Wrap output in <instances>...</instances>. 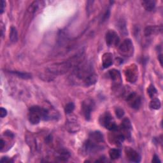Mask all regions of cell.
Returning <instances> with one entry per match:
<instances>
[{"mask_svg":"<svg viewBox=\"0 0 163 163\" xmlns=\"http://www.w3.org/2000/svg\"><path fill=\"white\" fill-rule=\"evenodd\" d=\"M109 75L111 79L113 81V82L116 83L117 85L121 84V82H122V78L119 71L115 69L111 70L109 71Z\"/></svg>","mask_w":163,"mask_h":163,"instance_id":"cell-10","label":"cell"},{"mask_svg":"<svg viewBox=\"0 0 163 163\" xmlns=\"http://www.w3.org/2000/svg\"><path fill=\"white\" fill-rule=\"evenodd\" d=\"M95 107V103L92 99L88 98L82 103V111L85 119L87 121H89L91 117V113L94 110Z\"/></svg>","mask_w":163,"mask_h":163,"instance_id":"cell-4","label":"cell"},{"mask_svg":"<svg viewBox=\"0 0 163 163\" xmlns=\"http://www.w3.org/2000/svg\"><path fill=\"white\" fill-rule=\"evenodd\" d=\"M99 122L102 125L108 130L112 131H117L119 130L118 126L116 125L112 115L109 113H105L103 114L100 117Z\"/></svg>","mask_w":163,"mask_h":163,"instance_id":"cell-2","label":"cell"},{"mask_svg":"<svg viewBox=\"0 0 163 163\" xmlns=\"http://www.w3.org/2000/svg\"><path fill=\"white\" fill-rule=\"evenodd\" d=\"M132 125L129 119H124L122 122L121 124V130H123L124 133L123 134L125 136V134L128 135V133H129L130 129H131Z\"/></svg>","mask_w":163,"mask_h":163,"instance_id":"cell-14","label":"cell"},{"mask_svg":"<svg viewBox=\"0 0 163 163\" xmlns=\"http://www.w3.org/2000/svg\"><path fill=\"white\" fill-rule=\"evenodd\" d=\"M7 115V110L4 108H0V116H1L2 118H4L5 116Z\"/></svg>","mask_w":163,"mask_h":163,"instance_id":"cell-27","label":"cell"},{"mask_svg":"<svg viewBox=\"0 0 163 163\" xmlns=\"http://www.w3.org/2000/svg\"><path fill=\"white\" fill-rule=\"evenodd\" d=\"M133 44L130 39H125L119 46V52L122 56L130 57L133 54Z\"/></svg>","mask_w":163,"mask_h":163,"instance_id":"cell-3","label":"cell"},{"mask_svg":"<svg viewBox=\"0 0 163 163\" xmlns=\"http://www.w3.org/2000/svg\"><path fill=\"white\" fill-rule=\"evenodd\" d=\"M142 5L147 11H152L156 6V2L152 0H145L142 2Z\"/></svg>","mask_w":163,"mask_h":163,"instance_id":"cell-16","label":"cell"},{"mask_svg":"<svg viewBox=\"0 0 163 163\" xmlns=\"http://www.w3.org/2000/svg\"><path fill=\"white\" fill-rule=\"evenodd\" d=\"M125 152L126 157L131 162H139L140 161L141 157L139 153L131 147H126L125 149Z\"/></svg>","mask_w":163,"mask_h":163,"instance_id":"cell-9","label":"cell"},{"mask_svg":"<svg viewBox=\"0 0 163 163\" xmlns=\"http://www.w3.org/2000/svg\"><path fill=\"white\" fill-rule=\"evenodd\" d=\"M5 2L3 0L0 1V14H2L5 10Z\"/></svg>","mask_w":163,"mask_h":163,"instance_id":"cell-26","label":"cell"},{"mask_svg":"<svg viewBox=\"0 0 163 163\" xmlns=\"http://www.w3.org/2000/svg\"><path fill=\"white\" fill-rule=\"evenodd\" d=\"M118 27L119 28L120 31L121 33L124 34V35H126L128 34V31H127V29H126V26H125V24L124 21H121L119 22L118 24Z\"/></svg>","mask_w":163,"mask_h":163,"instance_id":"cell-23","label":"cell"},{"mask_svg":"<svg viewBox=\"0 0 163 163\" xmlns=\"http://www.w3.org/2000/svg\"><path fill=\"white\" fill-rule=\"evenodd\" d=\"M75 109V105L73 103H68L65 107V112L66 114H70L74 112Z\"/></svg>","mask_w":163,"mask_h":163,"instance_id":"cell-22","label":"cell"},{"mask_svg":"<svg viewBox=\"0 0 163 163\" xmlns=\"http://www.w3.org/2000/svg\"><path fill=\"white\" fill-rule=\"evenodd\" d=\"M56 158L59 161H66L70 157V153L66 150H61L57 153Z\"/></svg>","mask_w":163,"mask_h":163,"instance_id":"cell-15","label":"cell"},{"mask_svg":"<svg viewBox=\"0 0 163 163\" xmlns=\"http://www.w3.org/2000/svg\"><path fill=\"white\" fill-rule=\"evenodd\" d=\"M149 106L153 110H159L161 106V103L158 98H152V100L150 101Z\"/></svg>","mask_w":163,"mask_h":163,"instance_id":"cell-18","label":"cell"},{"mask_svg":"<svg viewBox=\"0 0 163 163\" xmlns=\"http://www.w3.org/2000/svg\"><path fill=\"white\" fill-rule=\"evenodd\" d=\"M103 66L104 68H108L113 64V56L110 53H106L103 56Z\"/></svg>","mask_w":163,"mask_h":163,"instance_id":"cell-12","label":"cell"},{"mask_svg":"<svg viewBox=\"0 0 163 163\" xmlns=\"http://www.w3.org/2000/svg\"><path fill=\"white\" fill-rule=\"evenodd\" d=\"M10 73L16 75L18 77L23 78V79L31 78V75L28 73H23V72H20V71H11Z\"/></svg>","mask_w":163,"mask_h":163,"instance_id":"cell-20","label":"cell"},{"mask_svg":"<svg viewBox=\"0 0 163 163\" xmlns=\"http://www.w3.org/2000/svg\"><path fill=\"white\" fill-rule=\"evenodd\" d=\"M0 144H1V147H0V149H1V150H2L5 146V141L3 140V139L1 140V143H0Z\"/></svg>","mask_w":163,"mask_h":163,"instance_id":"cell-30","label":"cell"},{"mask_svg":"<svg viewBox=\"0 0 163 163\" xmlns=\"http://www.w3.org/2000/svg\"><path fill=\"white\" fill-rule=\"evenodd\" d=\"M162 31V27L160 28L157 26H149L145 29L144 33L146 37H150V36L157 33L159 31Z\"/></svg>","mask_w":163,"mask_h":163,"instance_id":"cell-13","label":"cell"},{"mask_svg":"<svg viewBox=\"0 0 163 163\" xmlns=\"http://www.w3.org/2000/svg\"><path fill=\"white\" fill-rule=\"evenodd\" d=\"M110 10L109 9H108V10H106V12L104 13V14L102 15L101 19V22L103 23L106 21L108 19V18L110 17Z\"/></svg>","mask_w":163,"mask_h":163,"instance_id":"cell-24","label":"cell"},{"mask_svg":"<svg viewBox=\"0 0 163 163\" xmlns=\"http://www.w3.org/2000/svg\"><path fill=\"white\" fill-rule=\"evenodd\" d=\"M89 139L97 143H102L104 140L103 134L100 131H98L90 133L89 134Z\"/></svg>","mask_w":163,"mask_h":163,"instance_id":"cell-11","label":"cell"},{"mask_svg":"<svg viewBox=\"0 0 163 163\" xmlns=\"http://www.w3.org/2000/svg\"><path fill=\"white\" fill-rule=\"evenodd\" d=\"M45 6V2L43 1H34L33 2L28 9V14L30 15H34L40 12Z\"/></svg>","mask_w":163,"mask_h":163,"instance_id":"cell-8","label":"cell"},{"mask_svg":"<svg viewBox=\"0 0 163 163\" xmlns=\"http://www.w3.org/2000/svg\"><path fill=\"white\" fill-rule=\"evenodd\" d=\"M126 79L131 83H134L138 78V68L135 65H131L128 68L125 72Z\"/></svg>","mask_w":163,"mask_h":163,"instance_id":"cell-7","label":"cell"},{"mask_svg":"<svg viewBox=\"0 0 163 163\" xmlns=\"http://www.w3.org/2000/svg\"><path fill=\"white\" fill-rule=\"evenodd\" d=\"M50 119V111L46 108L38 106H33L30 108L28 119L32 124H38L41 120L48 121Z\"/></svg>","mask_w":163,"mask_h":163,"instance_id":"cell-1","label":"cell"},{"mask_svg":"<svg viewBox=\"0 0 163 163\" xmlns=\"http://www.w3.org/2000/svg\"><path fill=\"white\" fill-rule=\"evenodd\" d=\"M10 40L12 43H16L18 41V33L17 29L12 27L10 32Z\"/></svg>","mask_w":163,"mask_h":163,"instance_id":"cell-19","label":"cell"},{"mask_svg":"<svg viewBox=\"0 0 163 163\" xmlns=\"http://www.w3.org/2000/svg\"><path fill=\"white\" fill-rule=\"evenodd\" d=\"M126 101L134 109H138L141 103L140 97L133 92L129 93L126 97Z\"/></svg>","mask_w":163,"mask_h":163,"instance_id":"cell-6","label":"cell"},{"mask_svg":"<svg viewBox=\"0 0 163 163\" xmlns=\"http://www.w3.org/2000/svg\"><path fill=\"white\" fill-rule=\"evenodd\" d=\"M152 162H154V163H158V162H161V161H160L159 157L157 155H154V156H153V159H152Z\"/></svg>","mask_w":163,"mask_h":163,"instance_id":"cell-28","label":"cell"},{"mask_svg":"<svg viewBox=\"0 0 163 163\" xmlns=\"http://www.w3.org/2000/svg\"><path fill=\"white\" fill-rule=\"evenodd\" d=\"M120 42L117 33L113 30L108 31L106 34V43L108 47H116Z\"/></svg>","mask_w":163,"mask_h":163,"instance_id":"cell-5","label":"cell"},{"mask_svg":"<svg viewBox=\"0 0 163 163\" xmlns=\"http://www.w3.org/2000/svg\"><path fill=\"white\" fill-rule=\"evenodd\" d=\"M11 160L10 159H9L7 157H3L2 159H1V162H10Z\"/></svg>","mask_w":163,"mask_h":163,"instance_id":"cell-29","label":"cell"},{"mask_svg":"<svg viewBox=\"0 0 163 163\" xmlns=\"http://www.w3.org/2000/svg\"><path fill=\"white\" fill-rule=\"evenodd\" d=\"M115 114L119 119H121L124 115V111L121 108H117L115 110Z\"/></svg>","mask_w":163,"mask_h":163,"instance_id":"cell-25","label":"cell"},{"mask_svg":"<svg viewBox=\"0 0 163 163\" xmlns=\"http://www.w3.org/2000/svg\"><path fill=\"white\" fill-rule=\"evenodd\" d=\"M158 58H159V62H160V64L162 66V54H160V55L159 56Z\"/></svg>","mask_w":163,"mask_h":163,"instance_id":"cell-31","label":"cell"},{"mask_svg":"<svg viewBox=\"0 0 163 163\" xmlns=\"http://www.w3.org/2000/svg\"><path fill=\"white\" fill-rule=\"evenodd\" d=\"M121 150L117 149H112L109 151L110 157L112 160L118 159L121 156Z\"/></svg>","mask_w":163,"mask_h":163,"instance_id":"cell-17","label":"cell"},{"mask_svg":"<svg viewBox=\"0 0 163 163\" xmlns=\"http://www.w3.org/2000/svg\"><path fill=\"white\" fill-rule=\"evenodd\" d=\"M147 93H148V94L150 98H154L155 96L157 93V89H156L154 85H152V84L150 85V86L149 87V88L147 89Z\"/></svg>","mask_w":163,"mask_h":163,"instance_id":"cell-21","label":"cell"}]
</instances>
